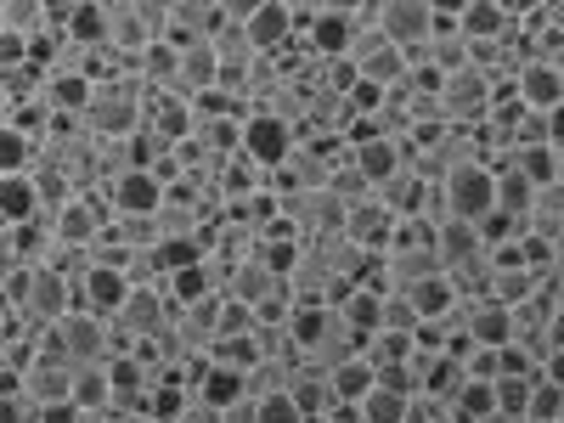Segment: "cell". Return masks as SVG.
<instances>
[{
	"mask_svg": "<svg viewBox=\"0 0 564 423\" xmlns=\"http://www.w3.org/2000/svg\"><path fill=\"white\" fill-rule=\"evenodd\" d=\"M40 215V186L29 170H12V175H0V226L7 220H34Z\"/></svg>",
	"mask_w": 564,
	"mask_h": 423,
	"instance_id": "cell-18",
	"label": "cell"
},
{
	"mask_svg": "<svg viewBox=\"0 0 564 423\" xmlns=\"http://www.w3.org/2000/svg\"><path fill=\"white\" fill-rule=\"evenodd\" d=\"M361 18L379 23L395 45H406V52L435 34V7H430V0H367Z\"/></svg>",
	"mask_w": 564,
	"mask_h": 423,
	"instance_id": "cell-6",
	"label": "cell"
},
{
	"mask_svg": "<svg viewBox=\"0 0 564 423\" xmlns=\"http://www.w3.org/2000/svg\"><path fill=\"white\" fill-rule=\"evenodd\" d=\"M102 186L113 198V215H159V204H164V181L148 164H135V170H124V175H113Z\"/></svg>",
	"mask_w": 564,
	"mask_h": 423,
	"instance_id": "cell-9",
	"label": "cell"
},
{
	"mask_svg": "<svg viewBox=\"0 0 564 423\" xmlns=\"http://www.w3.org/2000/svg\"><path fill=\"white\" fill-rule=\"evenodd\" d=\"M141 97H148V79L141 74H102V79H90V97H85L79 119L90 135H135Z\"/></svg>",
	"mask_w": 564,
	"mask_h": 423,
	"instance_id": "cell-1",
	"label": "cell"
},
{
	"mask_svg": "<svg viewBox=\"0 0 564 423\" xmlns=\"http://www.w3.org/2000/svg\"><path fill=\"white\" fill-rule=\"evenodd\" d=\"M294 148H300V124H289V119L271 113V108H249V119H243V141H238V153H243V159H254L260 170H276Z\"/></svg>",
	"mask_w": 564,
	"mask_h": 423,
	"instance_id": "cell-5",
	"label": "cell"
},
{
	"mask_svg": "<svg viewBox=\"0 0 564 423\" xmlns=\"http://www.w3.org/2000/svg\"><path fill=\"white\" fill-rule=\"evenodd\" d=\"M423 316H417V305L395 289V294H384V327H401V334H412V327H417Z\"/></svg>",
	"mask_w": 564,
	"mask_h": 423,
	"instance_id": "cell-29",
	"label": "cell"
},
{
	"mask_svg": "<svg viewBox=\"0 0 564 423\" xmlns=\"http://www.w3.org/2000/svg\"><path fill=\"white\" fill-rule=\"evenodd\" d=\"M209 85H220V52H215V40L181 45V79H175V90L198 97V90H209Z\"/></svg>",
	"mask_w": 564,
	"mask_h": 423,
	"instance_id": "cell-14",
	"label": "cell"
},
{
	"mask_svg": "<svg viewBox=\"0 0 564 423\" xmlns=\"http://www.w3.org/2000/svg\"><path fill=\"white\" fill-rule=\"evenodd\" d=\"M361 34V12H316L305 23V45L316 57H350Z\"/></svg>",
	"mask_w": 564,
	"mask_h": 423,
	"instance_id": "cell-12",
	"label": "cell"
},
{
	"mask_svg": "<svg viewBox=\"0 0 564 423\" xmlns=\"http://www.w3.org/2000/svg\"><path fill=\"white\" fill-rule=\"evenodd\" d=\"M254 7H265V0H220V12H226V18H238V23H243Z\"/></svg>",
	"mask_w": 564,
	"mask_h": 423,
	"instance_id": "cell-33",
	"label": "cell"
},
{
	"mask_svg": "<svg viewBox=\"0 0 564 423\" xmlns=\"http://www.w3.org/2000/svg\"><path fill=\"white\" fill-rule=\"evenodd\" d=\"M542 372L564 384V339H553V345H547V356H542Z\"/></svg>",
	"mask_w": 564,
	"mask_h": 423,
	"instance_id": "cell-31",
	"label": "cell"
},
{
	"mask_svg": "<svg viewBox=\"0 0 564 423\" xmlns=\"http://www.w3.org/2000/svg\"><path fill=\"white\" fill-rule=\"evenodd\" d=\"M508 164H513V170H525L536 186L558 181V148H553V141H525V148H513V153H508Z\"/></svg>",
	"mask_w": 564,
	"mask_h": 423,
	"instance_id": "cell-23",
	"label": "cell"
},
{
	"mask_svg": "<svg viewBox=\"0 0 564 423\" xmlns=\"http://www.w3.org/2000/svg\"><path fill=\"white\" fill-rule=\"evenodd\" d=\"M441 198H446V215H463V220H486L497 209V164L486 159H463L441 175Z\"/></svg>",
	"mask_w": 564,
	"mask_h": 423,
	"instance_id": "cell-2",
	"label": "cell"
},
{
	"mask_svg": "<svg viewBox=\"0 0 564 423\" xmlns=\"http://www.w3.org/2000/svg\"><path fill=\"white\" fill-rule=\"evenodd\" d=\"M204 294H215V276H209L204 260L170 271V300H175V305H193V300H204Z\"/></svg>",
	"mask_w": 564,
	"mask_h": 423,
	"instance_id": "cell-27",
	"label": "cell"
},
{
	"mask_svg": "<svg viewBox=\"0 0 564 423\" xmlns=\"http://www.w3.org/2000/svg\"><path fill=\"white\" fill-rule=\"evenodd\" d=\"M135 289V282L119 271V265H102V260H90L85 271H79V305L85 311H97V316H113L119 305H124V294Z\"/></svg>",
	"mask_w": 564,
	"mask_h": 423,
	"instance_id": "cell-11",
	"label": "cell"
},
{
	"mask_svg": "<svg viewBox=\"0 0 564 423\" xmlns=\"http://www.w3.org/2000/svg\"><path fill=\"white\" fill-rule=\"evenodd\" d=\"M430 7H435V12H441V18H457V12H463V7H468V0H430Z\"/></svg>",
	"mask_w": 564,
	"mask_h": 423,
	"instance_id": "cell-35",
	"label": "cell"
},
{
	"mask_svg": "<svg viewBox=\"0 0 564 423\" xmlns=\"http://www.w3.org/2000/svg\"><path fill=\"white\" fill-rule=\"evenodd\" d=\"M339 311H345V322L356 327V334L367 339L372 327H384V289H379V282H350Z\"/></svg>",
	"mask_w": 564,
	"mask_h": 423,
	"instance_id": "cell-16",
	"label": "cell"
},
{
	"mask_svg": "<svg viewBox=\"0 0 564 423\" xmlns=\"http://www.w3.org/2000/svg\"><path fill=\"white\" fill-rule=\"evenodd\" d=\"M45 345L52 350H63L68 361H108L113 356V345H108V316H97V311H85V305H74L68 316H57L52 327H45Z\"/></svg>",
	"mask_w": 564,
	"mask_h": 423,
	"instance_id": "cell-3",
	"label": "cell"
},
{
	"mask_svg": "<svg viewBox=\"0 0 564 423\" xmlns=\"http://www.w3.org/2000/svg\"><path fill=\"white\" fill-rule=\"evenodd\" d=\"M254 412H260V417H305L289 384H282V390H271V395H254Z\"/></svg>",
	"mask_w": 564,
	"mask_h": 423,
	"instance_id": "cell-30",
	"label": "cell"
},
{
	"mask_svg": "<svg viewBox=\"0 0 564 423\" xmlns=\"http://www.w3.org/2000/svg\"><path fill=\"white\" fill-rule=\"evenodd\" d=\"M531 423H547V417H564V384L547 379V372L536 367V384H531V406H525Z\"/></svg>",
	"mask_w": 564,
	"mask_h": 423,
	"instance_id": "cell-28",
	"label": "cell"
},
{
	"mask_svg": "<svg viewBox=\"0 0 564 423\" xmlns=\"http://www.w3.org/2000/svg\"><path fill=\"white\" fill-rule=\"evenodd\" d=\"M367 0H316V12H361Z\"/></svg>",
	"mask_w": 564,
	"mask_h": 423,
	"instance_id": "cell-34",
	"label": "cell"
},
{
	"mask_svg": "<svg viewBox=\"0 0 564 423\" xmlns=\"http://www.w3.org/2000/svg\"><path fill=\"white\" fill-rule=\"evenodd\" d=\"M243 29H249L254 52H282V45L305 40V23H300V12L289 7V0H265V7H254L243 18Z\"/></svg>",
	"mask_w": 564,
	"mask_h": 423,
	"instance_id": "cell-8",
	"label": "cell"
},
{
	"mask_svg": "<svg viewBox=\"0 0 564 423\" xmlns=\"http://www.w3.org/2000/svg\"><path fill=\"white\" fill-rule=\"evenodd\" d=\"M452 316H457V327H463V334L475 339V345H508V339H513V305L497 300L491 289L463 294Z\"/></svg>",
	"mask_w": 564,
	"mask_h": 423,
	"instance_id": "cell-7",
	"label": "cell"
},
{
	"mask_svg": "<svg viewBox=\"0 0 564 423\" xmlns=\"http://www.w3.org/2000/svg\"><path fill=\"white\" fill-rule=\"evenodd\" d=\"M412 334H401V327H372V334L361 339V356L372 367H384V361H412Z\"/></svg>",
	"mask_w": 564,
	"mask_h": 423,
	"instance_id": "cell-25",
	"label": "cell"
},
{
	"mask_svg": "<svg viewBox=\"0 0 564 423\" xmlns=\"http://www.w3.org/2000/svg\"><path fill=\"white\" fill-rule=\"evenodd\" d=\"M547 141H553V148H564V102L547 108Z\"/></svg>",
	"mask_w": 564,
	"mask_h": 423,
	"instance_id": "cell-32",
	"label": "cell"
},
{
	"mask_svg": "<svg viewBox=\"0 0 564 423\" xmlns=\"http://www.w3.org/2000/svg\"><path fill=\"white\" fill-rule=\"evenodd\" d=\"M452 417H463V423L497 417V379H463V390L452 395Z\"/></svg>",
	"mask_w": 564,
	"mask_h": 423,
	"instance_id": "cell-21",
	"label": "cell"
},
{
	"mask_svg": "<svg viewBox=\"0 0 564 423\" xmlns=\"http://www.w3.org/2000/svg\"><path fill=\"white\" fill-rule=\"evenodd\" d=\"M40 153H45V141H40V135L18 130L12 119H0V175H12V170H34V164H40Z\"/></svg>",
	"mask_w": 564,
	"mask_h": 423,
	"instance_id": "cell-19",
	"label": "cell"
},
{
	"mask_svg": "<svg viewBox=\"0 0 564 423\" xmlns=\"http://www.w3.org/2000/svg\"><path fill=\"white\" fill-rule=\"evenodd\" d=\"M491 97H497V79L486 68H475V63H463V68H452L441 79V108H446L452 124H486Z\"/></svg>",
	"mask_w": 564,
	"mask_h": 423,
	"instance_id": "cell-4",
	"label": "cell"
},
{
	"mask_svg": "<svg viewBox=\"0 0 564 423\" xmlns=\"http://www.w3.org/2000/svg\"><path fill=\"white\" fill-rule=\"evenodd\" d=\"M40 90H45V102H52V113H79L85 97H90V74L85 68H45Z\"/></svg>",
	"mask_w": 564,
	"mask_h": 423,
	"instance_id": "cell-17",
	"label": "cell"
},
{
	"mask_svg": "<svg viewBox=\"0 0 564 423\" xmlns=\"http://www.w3.org/2000/svg\"><path fill=\"white\" fill-rule=\"evenodd\" d=\"M276 289H282V271H271L260 254L238 260V265H231V282H226V294H231V300H243V305H260V300L276 294Z\"/></svg>",
	"mask_w": 564,
	"mask_h": 423,
	"instance_id": "cell-15",
	"label": "cell"
},
{
	"mask_svg": "<svg viewBox=\"0 0 564 423\" xmlns=\"http://www.w3.org/2000/svg\"><path fill=\"white\" fill-rule=\"evenodd\" d=\"M531 204H536V181L525 175V170H513V164H497V209H508V215H531Z\"/></svg>",
	"mask_w": 564,
	"mask_h": 423,
	"instance_id": "cell-22",
	"label": "cell"
},
{
	"mask_svg": "<svg viewBox=\"0 0 564 423\" xmlns=\"http://www.w3.org/2000/svg\"><path fill=\"white\" fill-rule=\"evenodd\" d=\"M508 85L520 90L525 108H553V102H564V68H558L553 57H525L520 68L508 74Z\"/></svg>",
	"mask_w": 564,
	"mask_h": 423,
	"instance_id": "cell-10",
	"label": "cell"
},
{
	"mask_svg": "<svg viewBox=\"0 0 564 423\" xmlns=\"http://www.w3.org/2000/svg\"><path fill=\"white\" fill-rule=\"evenodd\" d=\"M401 294L417 305V316H423V322H446V316L457 311V300H463V294H457V282L446 276V265H441V271H430V276H417L412 289H401Z\"/></svg>",
	"mask_w": 564,
	"mask_h": 423,
	"instance_id": "cell-13",
	"label": "cell"
},
{
	"mask_svg": "<svg viewBox=\"0 0 564 423\" xmlns=\"http://www.w3.org/2000/svg\"><path fill=\"white\" fill-rule=\"evenodd\" d=\"M536 372H497V417H525Z\"/></svg>",
	"mask_w": 564,
	"mask_h": 423,
	"instance_id": "cell-26",
	"label": "cell"
},
{
	"mask_svg": "<svg viewBox=\"0 0 564 423\" xmlns=\"http://www.w3.org/2000/svg\"><path fill=\"white\" fill-rule=\"evenodd\" d=\"M457 29H463V40H497L508 29V7L502 0H468L457 12Z\"/></svg>",
	"mask_w": 564,
	"mask_h": 423,
	"instance_id": "cell-20",
	"label": "cell"
},
{
	"mask_svg": "<svg viewBox=\"0 0 564 423\" xmlns=\"http://www.w3.org/2000/svg\"><path fill=\"white\" fill-rule=\"evenodd\" d=\"M406 406H412V395H401V390H390L379 379H372L367 395H361V417L367 423H406Z\"/></svg>",
	"mask_w": 564,
	"mask_h": 423,
	"instance_id": "cell-24",
	"label": "cell"
}]
</instances>
